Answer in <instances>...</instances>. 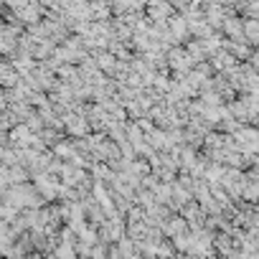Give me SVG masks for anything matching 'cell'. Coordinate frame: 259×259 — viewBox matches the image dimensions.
<instances>
[{
  "label": "cell",
  "instance_id": "1",
  "mask_svg": "<svg viewBox=\"0 0 259 259\" xmlns=\"http://www.w3.org/2000/svg\"><path fill=\"white\" fill-rule=\"evenodd\" d=\"M31 140H33L31 127H28V125H16L13 132H10V140H8V142H13L16 148H26V145H31ZM8 142H5V145H8Z\"/></svg>",
  "mask_w": 259,
  "mask_h": 259
},
{
  "label": "cell",
  "instance_id": "2",
  "mask_svg": "<svg viewBox=\"0 0 259 259\" xmlns=\"http://www.w3.org/2000/svg\"><path fill=\"white\" fill-rule=\"evenodd\" d=\"M171 31H173V36H175L178 41H183V38L188 36V31H190V23H188L183 16H173V18H171Z\"/></svg>",
  "mask_w": 259,
  "mask_h": 259
},
{
  "label": "cell",
  "instance_id": "3",
  "mask_svg": "<svg viewBox=\"0 0 259 259\" xmlns=\"http://www.w3.org/2000/svg\"><path fill=\"white\" fill-rule=\"evenodd\" d=\"M224 31H226L234 41H242V38H244V20H239V18H226V20H224Z\"/></svg>",
  "mask_w": 259,
  "mask_h": 259
},
{
  "label": "cell",
  "instance_id": "4",
  "mask_svg": "<svg viewBox=\"0 0 259 259\" xmlns=\"http://www.w3.org/2000/svg\"><path fill=\"white\" fill-rule=\"evenodd\" d=\"M38 16H41V8L33 3V5H23V8H18V18H20V23H28V26H33L38 20Z\"/></svg>",
  "mask_w": 259,
  "mask_h": 259
},
{
  "label": "cell",
  "instance_id": "5",
  "mask_svg": "<svg viewBox=\"0 0 259 259\" xmlns=\"http://www.w3.org/2000/svg\"><path fill=\"white\" fill-rule=\"evenodd\" d=\"M64 125L69 127L74 135H84V132H86V122H84L82 117H76V115H66V117H64Z\"/></svg>",
  "mask_w": 259,
  "mask_h": 259
},
{
  "label": "cell",
  "instance_id": "6",
  "mask_svg": "<svg viewBox=\"0 0 259 259\" xmlns=\"http://www.w3.org/2000/svg\"><path fill=\"white\" fill-rule=\"evenodd\" d=\"M97 66H99V69H104V71H115V66H117V59H115V56H112V53H102V51H99L97 53Z\"/></svg>",
  "mask_w": 259,
  "mask_h": 259
},
{
  "label": "cell",
  "instance_id": "7",
  "mask_svg": "<svg viewBox=\"0 0 259 259\" xmlns=\"http://www.w3.org/2000/svg\"><path fill=\"white\" fill-rule=\"evenodd\" d=\"M163 231H165L168 236H178V234H183V231H186V221L175 216L171 224H163Z\"/></svg>",
  "mask_w": 259,
  "mask_h": 259
},
{
  "label": "cell",
  "instance_id": "8",
  "mask_svg": "<svg viewBox=\"0 0 259 259\" xmlns=\"http://www.w3.org/2000/svg\"><path fill=\"white\" fill-rule=\"evenodd\" d=\"M213 64H216V69H231V66H234V56L226 53V51H219L216 59H213Z\"/></svg>",
  "mask_w": 259,
  "mask_h": 259
},
{
  "label": "cell",
  "instance_id": "9",
  "mask_svg": "<svg viewBox=\"0 0 259 259\" xmlns=\"http://www.w3.org/2000/svg\"><path fill=\"white\" fill-rule=\"evenodd\" d=\"M244 33L249 36L252 43H259V20H246V23H244Z\"/></svg>",
  "mask_w": 259,
  "mask_h": 259
},
{
  "label": "cell",
  "instance_id": "10",
  "mask_svg": "<svg viewBox=\"0 0 259 259\" xmlns=\"http://www.w3.org/2000/svg\"><path fill=\"white\" fill-rule=\"evenodd\" d=\"M56 155L59 157H74L76 153H74V148L69 142H56Z\"/></svg>",
  "mask_w": 259,
  "mask_h": 259
},
{
  "label": "cell",
  "instance_id": "11",
  "mask_svg": "<svg viewBox=\"0 0 259 259\" xmlns=\"http://www.w3.org/2000/svg\"><path fill=\"white\" fill-rule=\"evenodd\" d=\"M242 196L249 198V201H257V198H259V181H257V183H249V186L244 183V193H242Z\"/></svg>",
  "mask_w": 259,
  "mask_h": 259
},
{
  "label": "cell",
  "instance_id": "12",
  "mask_svg": "<svg viewBox=\"0 0 259 259\" xmlns=\"http://www.w3.org/2000/svg\"><path fill=\"white\" fill-rule=\"evenodd\" d=\"M92 13H94L97 18H102V20H104V18H109V8L102 5V3H94V5H92Z\"/></svg>",
  "mask_w": 259,
  "mask_h": 259
},
{
  "label": "cell",
  "instance_id": "13",
  "mask_svg": "<svg viewBox=\"0 0 259 259\" xmlns=\"http://www.w3.org/2000/svg\"><path fill=\"white\" fill-rule=\"evenodd\" d=\"M69 244H71V242H64V244L59 246V249H56V252H53V254H56V257H74L76 252L71 249V246H69Z\"/></svg>",
  "mask_w": 259,
  "mask_h": 259
},
{
  "label": "cell",
  "instance_id": "14",
  "mask_svg": "<svg viewBox=\"0 0 259 259\" xmlns=\"http://www.w3.org/2000/svg\"><path fill=\"white\" fill-rule=\"evenodd\" d=\"M153 84H155L157 89H163V92H165L168 86H171V84H168V79H165V76H160V74H155V82H153Z\"/></svg>",
  "mask_w": 259,
  "mask_h": 259
},
{
  "label": "cell",
  "instance_id": "15",
  "mask_svg": "<svg viewBox=\"0 0 259 259\" xmlns=\"http://www.w3.org/2000/svg\"><path fill=\"white\" fill-rule=\"evenodd\" d=\"M252 64H254V66H257V69H259V51L254 53V59H252Z\"/></svg>",
  "mask_w": 259,
  "mask_h": 259
},
{
  "label": "cell",
  "instance_id": "16",
  "mask_svg": "<svg viewBox=\"0 0 259 259\" xmlns=\"http://www.w3.org/2000/svg\"><path fill=\"white\" fill-rule=\"evenodd\" d=\"M208 3H221V0H208Z\"/></svg>",
  "mask_w": 259,
  "mask_h": 259
}]
</instances>
